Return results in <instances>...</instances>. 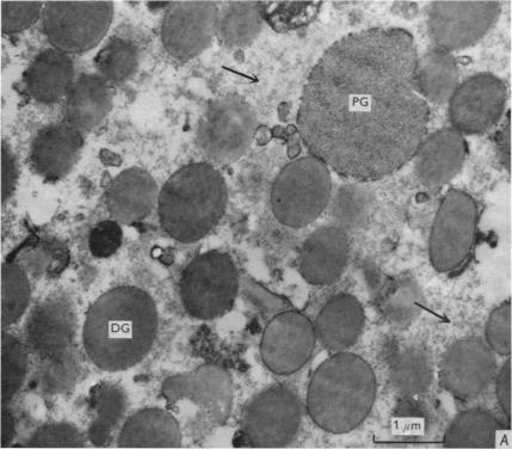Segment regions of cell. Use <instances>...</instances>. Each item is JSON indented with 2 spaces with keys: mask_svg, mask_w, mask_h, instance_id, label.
Segmentation results:
<instances>
[{
  "mask_svg": "<svg viewBox=\"0 0 512 449\" xmlns=\"http://www.w3.org/2000/svg\"><path fill=\"white\" fill-rule=\"evenodd\" d=\"M376 377L361 356L333 354L313 373L308 385L307 414L330 434H347L359 428L373 409Z\"/></svg>",
  "mask_w": 512,
  "mask_h": 449,
  "instance_id": "obj_3",
  "label": "cell"
},
{
  "mask_svg": "<svg viewBox=\"0 0 512 449\" xmlns=\"http://www.w3.org/2000/svg\"><path fill=\"white\" fill-rule=\"evenodd\" d=\"M349 258L347 230L337 225L319 227L302 244L299 272L310 285L331 286L342 278Z\"/></svg>",
  "mask_w": 512,
  "mask_h": 449,
  "instance_id": "obj_16",
  "label": "cell"
},
{
  "mask_svg": "<svg viewBox=\"0 0 512 449\" xmlns=\"http://www.w3.org/2000/svg\"><path fill=\"white\" fill-rule=\"evenodd\" d=\"M95 66L111 86L126 83L138 71V48L132 41L111 39L96 55Z\"/></svg>",
  "mask_w": 512,
  "mask_h": 449,
  "instance_id": "obj_30",
  "label": "cell"
},
{
  "mask_svg": "<svg viewBox=\"0 0 512 449\" xmlns=\"http://www.w3.org/2000/svg\"><path fill=\"white\" fill-rule=\"evenodd\" d=\"M30 285L26 272L15 263L2 266V327H10L26 312Z\"/></svg>",
  "mask_w": 512,
  "mask_h": 449,
  "instance_id": "obj_31",
  "label": "cell"
},
{
  "mask_svg": "<svg viewBox=\"0 0 512 449\" xmlns=\"http://www.w3.org/2000/svg\"><path fill=\"white\" fill-rule=\"evenodd\" d=\"M511 301H505L493 310L486 323V343L493 353L501 356H510L512 352Z\"/></svg>",
  "mask_w": 512,
  "mask_h": 449,
  "instance_id": "obj_34",
  "label": "cell"
},
{
  "mask_svg": "<svg viewBox=\"0 0 512 449\" xmlns=\"http://www.w3.org/2000/svg\"><path fill=\"white\" fill-rule=\"evenodd\" d=\"M479 206L470 194L450 189L431 229V266L440 274H458L470 263L476 246Z\"/></svg>",
  "mask_w": 512,
  "mask_h": 449,
  "instance_id": "obj_7",
  "label": "cell"
},
{
  "mask_svg": "<svg viewBox=\"0 0 512 449\" xmlns=\"http://www.w3.org/2000/svg\"><path fill=\"white\" fill-rule=\"evenodd\" d=\"M122 238V229L117 221H102L90 232L89 246L91 254L97 258L113 256L120 249Z\"/></svg>",
  "mask_w": 512,
  "mask_h": 449,
  "instance_id": "obj_37",
  "label": "cell"
},
{
  "mask_svg": "<svg viewBox=\"0 0 512 449\" xmlns=\"http://www.w3.org/2000/svg\"><path fill=\"white\" fill-rule=\"evenodd\" d=\"M28 94L36 102L55 104L69 95L74 84V65L69 54L48 48L37 54L24 72Z\"/></svg>",
  "mask_w": 512,
  "mask_h": 449,
  "instance_id": "obj_22",
  "label": "cell"
},
{
  "mask_svg": "<svg viewBox=\"0 0 512 449\" xmlns=\"http://www.w3.org/2000/svg\"><path fill=\"white\" fill-rule=\"evenodd\" d=\"M302 404L286 386H273L252 399L243 417L245 439L252 447H285L298 435Z\"/></svg>",
  "mask_w": 512,
  "mask_h": 449,
  "instance_id": "obj_10",
  "label": "cell"
},
{
  "mask_svg": "<svg viewBox=\"0 0 512 449\" xmlns=\"http://www.w3.org/2000/svg\"><path fill=\"white\" fill-rule=\"evenodd\" d=\"M415 83L424 100L446 103L459 86V69L455 59L443 49H431L418 59Z\"/></svg>",
  "mask_w": 512,
  "mask_h": 449,
  "instance_id": "obj_26",
  "label": "cell"
},
{
  "mask_svg": "<svg viewBox=\"0 0 512 449\" xmlns=\"http://www.w3.org/2000/svg\"><path fill=\"white\" fill-rule=\"evenodd\" d=\"M218 17L214 2L172 3L162 22L164 48L177 60L199 57L217 34Z\"/></svg>",
  "mask_w": 512,
  "mask_h": 449,
  "instance_id": "obj_15",
  "label": "cell"
},
{
  "mask_svg": "<svg viewBox=\"0 0 512 449\" xmlns=\"http://www.w3.org/2000/svg\"><path fill=\"white\" fill-rule=\"evenodd\" d=\"M158 310L150 294L133 286L110 289L86 313L83 343L92 364L106 372L133 368L151 352Z\"/></svg>",
  "mask_w": 512,
  "mask_h": 449,
  "instance_id": "obj_2",
  "label": "cell"
},
{
  "mask_svg": "<svg viewBox=\"0 0 512 449\" xmlns=\"http://www.w3.org/2000/svg\"><path fill=\"white\" fill-rule=\"evenodd\" d=\"M415 40L374 28L333 43L311 72L298 114L302 141L345 178L378 181L415 157L430 112L419 95Z\"/></svg>",
  "mask_w": 512,
  "mask_h": 449,
  "instance_id": "obj_1",
  "label": "cell"
},
{
  "mask_svg": "<svg viewBox=\"0 0 512 449\" xmlns=\"http://www.w3.org/2000/svg\"><path fill=\"white\" fill-rule=\"evenodd\" d=\"M108 211L119 223H139L158 201V186L147 171L131 168L121 172L107 190Z\"/></svg>",
  "mask_w": 512,
  "mask_h": 449,
  "instance_id": "obj_21",
  "label": "cell"
},
{
  "mask_svg": "<svg viewBox=\"0 0 512 449\" xmlns=\"http://www.w3.org/2000/svg\"><path fill=\"white\" fill-rule=\"evenodd\" d=\"M502 6L498 2H434L428 12L431 40L446 52L476 45L495 26Z\"/></svg>",
  "mask_w": 512,
  "mask_h": 449,
  "instance_id": "obj_11",
  "label": "cell"
},
{
  "mask_svg": "<svg viewBox=\"0 0 512 449\" xmlns=\"http://www.w3.org/2000/svg\"><path fill=\"white\" fill-rule=\"evenodd\" d=\"M238 292V269L227 252L212 250L197 255L181 275L180 297L184 310L200 321L226 315L236 303Z\"/></svg>",
  "mask_w": 512,
  "mask_h": 449,
  "instance_id": "obj_6",
  "label": "cell"
},
{
  "mask_svg": "<svg viewBox=\"0 0 512 449\" xmlns=\"http://www.w3.org/2000/svg\"><path fill=\"white\" fill-rule=\"evenodd\" d=\"M180 424L170 412L148 408L129 417L119 436L121 448H180Z\"/></svg>",
  "mask_w": 512,
  "mask_h": 449,
  "instance_id": "obj_24",
  "label": "cell"
},
{
  "mask_svg": "<svg viewBox=\"0 0 512 449\" xmlns=\"http://www.w3.org/2000/svg\"><path fill=\"white\" fill-rule=\"evenodd\" d=\"M507 85L491 73H479L458 86L449 102L455 131L481 134L501 120L507 104Z\"/></svg>",
  "mask_w": 512,
  "mask_h": 449,
  "instance_id": "obj_13",
  "label": "cell"
},
{
  "mask_svg": "<svg viewBox=\"0 0 512 449\" xmlns=\"http://www.w3.org/2000/svg\"><path fill=\"white\" fill-rule=\"evenodd\" d=\"M17 164L9 146L2 143V201L3 204L15 192L17 184Z\"/></svg>",
  "mask_w": 512,
  "mask_h": 449,
  "instance_id": "obj_38",
  "label": "cell"
},
{
  "mask_svg": "<svg viewBox=\"0 0 512 449\" xmlns=\"http://www.w3.org/2000/svg\"><path fill=\"white\" fill-rule=\"evenodd\" d=\"M27 446L33 448H78L85 447V440L83 434L70 424L55 423L37 429Z\"/></svg>",
  "mask_w": 512,
  "mask_h": 449,
  "instance_id": "obj_35",
  "label": "cell"
},
{
  "mask_svg": "<svg viewBox=\"0 0 512 449\" xmlns=\"http://www.w3.org/2000/svg\"><path fill=\"white\" fill-rule=\"evenodd\" d=\"M393 390L402 399L422 398L433 384L434 361L430 350L416 340H397L386 356Z\"/></svg>",
  "mask_w": 512,
  "mask_h": 449,
  "instance_id": "obj_20",
  "label": "cell"
},
{
  "mask_svg": "<svg viewBox=\"0 0 512 449\" xmlns=\"http://www.w3.org/2000/svg\"><path fill=\"white\" fill-rule=\"evenodd\" d=\"M369 206V195L365 190L348 186L337 194L332 212L341 224L339 226L347 230V227L362 223L367 217Z\"/></svg>",
  "mask_w": 512,
  "mask_h": 449,
  "instance_id": "obj_33",
  "label": "cell"
},
{
  "mask_svg": "<svg viewBox=\"0 0 512 449\" xmlns=\"http://www.w3.org/2000/svg\"><path fill=\"white\" fill-rule=\"evenodd\" d=\"M16 435L15 421L12 417L11 412L5 409L3 405L2 409V447L11 445Z\"/></svg>",
  "mask_w": 512,
  "mask_h": 449,
  "instance_id": "obj_40",
  "label": "cell"
},
{
  "mask_svg": "<svg viewBox=\"0 0 512 449\" xmlns=\"http://www.w3.org/2000/svg\"><path fill=\"white\" fill-rule=\"evenodd\" d=\"M113 17L111 2H47L42 11L43 32L58 51L82 54L103 40Z\"/></svg>",
  "mask_w": 512,
  "mask_h": 449,
  "instance_id": "obj_9",
  "label": "cell"
},
{
  "mask_svg": "<svg viewBox=\"0 0 512 449\" xmlns=\"http://www.w3.org/2000/svg\"><path fill=\"white\" fill-rule=\"evenodd\" d=\"M332 181L328 166L317 157H304L282 169L271 188V209L279 223L302 229L329 206Z\"/></svg>",
  "mask_w": 512,
  "mask_h": 449,
  "instance_id": "obj_5",
  "label": "cell"
},
{
  "mask_svg": "<svg viewBox=\"0 0 512 449\" xmlns=\"http://www.w3.org/2000/svg\"><path fill=\"white\" fill-rule=\"evenodd\" d=\"M227 200L225 178L218 169L205 162L185 165L160 190V226L177 242H199L220 223Z\"/></svg>",
  "mask_w": 512,
  "mask_h": 449,
  "instance_id": "obj_4",
  "label": "cell"
},
{
  "mask_svg": "<svg viewBox=\"0 0 512 449\" xmlns=\"http://www.w3.org/2000/svg\"><path fill=\"white\" fill-rule=\"evenodd\" d=\"M424 294L421 287L411 278L392 282L381 301L382 311L388 321L398 328L415 323L424 310Z\"/></svg>",
  "mask_w": 512,
  "mask_h": 449,
  "instance_id": "obj_29",
  "label": "cell"
},
{
  "mask_svg": "<svg viewBox=\"0 0 512 449\" xmlns=\"http://www.w3.org/2000/svg\"><path fill=\"white\" fill-rule=\"evenodd\" d=\"M498 420L492 412L474 408L456 416L444 433L443 444L449 448H495Z\"/></svg>",
  "mask_w": 512,
  "mask_h": 449,
  "instance_id": "obj_27",
  "label": "cell"
},
{
  "mask_svg": "<svg viewBox=\"0 0 512 449\" xmlns=\"http://www.w3.org/2000/svg\"><path fill=\"white\" fill-rule=\"evenodd\" d=\"M113 107V88L100 75H83L66 97L67 123L82 131H91L107 118Z\"/></svg>",
  "mask_w": 512,
  "mask_h": 449,
  "instance_id": "obj_23",
  "label": "cell"
},
{
  "mask_svg": "<svg viewBox=\"0 0 512 449\" xmlns=\"http://www.w3.org/2000/svg\"><path fill=\"white\" fill-rule=\"evenodd\" d=\"M28 372L26 347L11 334H2V403H10L20 391Z\"/></svg>",
  "mask_w": 512,
  "mask_h": 449,
  "instance_id": "obj_32",
  "label": "cell"
},
{
  "mask_svg": "<svg viewBox=\"0 0 512 449\" xmlns=\"http://www.w3.org/2000/svg\"><path fill=\"white\" fill-rule=\"evenodd\" d=\"M255 110L244 98L227 95L208 104L197 129V144L215 163H233L250 149L257 129Z\"/></svg>",
  "mask_w": 512,
  "mask_h": 449,
  "instance_id": "obj_8",
  "label": "cell"
},
{
  "mask_svg": "<svg viewBox=\"0 0 512 449\" xmlns=\"http://www.w3.org/2000/svg\"><path fill=\"white\" fill-rule=\"evenodd\" d=\"M496 393L499 407H501L503 411V415L508 418L509 424L511 422V359L509 358L507 362L501 368V371L498 372L497 380H496Z\"/></svg>",
  "mask_w": 512,
  "mask_h": 449,
  "instance_id": "obj_39",
  "label": "cell"
},
{
  "mask_svg": "<svg viewBox=\"0 0 512 449\" xmlns=\"http://www.w3.org/2000/svg\"><path fill=\"white\" fill-rule=\"evenodd\" d=\"M263 28L262 6L255 2H232L219 11L217 35L222 45H251Z\"/></svg>",
  "mask_w": 512,
  "mask_h": 449,
  "instance_id": "obj_28",
  "label": "cell"
},
{
  "mask_svg": "<svg viewBox=\"0 0 512 449\" xmlns=\"http://www.w3.org/2000/svg\"><path fill=\"white\" fill-rule=\"evenodd\" d=\"M317 341L314 324L304 313L282 312L264 330L262 360L269 371L292 375L311 360Z\"/></svg>",
  "mask_w": 512,
  "mask_h": 449,
  "instance_id": "obj_12",
  "label": "cell"
},
{
  "mask_svg": "<svg viewBox=\"0 0 512 449\" xmlns=\"http://www.w3.org/2000/svg\"><path fill=\"white\" fill-rule=\"evenodd\" d=\"M415 157L419 182L436 192L461 171L467 157V143L460 132L444 128L424 140Z\"/></svg>",
  "mask_w": 512,
  "mask_h": 449,
  "instance_id": "obj_17",
  "label": "cell"
},
{
  "mask_svg": "<svg viewBox=\"0 0 512 449\" xmlns=\"http://www.w3.org/2000/svg\"><path fill=\"white\" fill-rule=\"evenodd\" d=\"M27 338L36 354L49 360H57L72 341L70 311L55 303L36 307L27 324Z\"/></svg>",
  "mask_w": 512,
  "mask_h": 449,
  "instance_id": "obj_25",
  "label": "cell"
},
{
  "mask_svg": "<svg viewBox=\"0 0 512 449\" xmlns=\"http://www.w3.org/2000/svg\"><path fill=\"white\" fill-rule=\"evenodd\" d=\"M43 8L41 2H2V32H24L40 20Z\"/></svg>",
  "mask_w": 512,
  "mask_h": 449,
  "instance_id": "obj_36",
  "label": "cell"
},
{
  "mask_svg": "<svg viewBox=\"0 0 512 449\" xmlns=\"http://www.w3.org/2000/svg\"><path fill=\"white\" fill-rule=\"evenodd\" d=\"M496 354L477 337L456 341L444 353L440 381L444 390L461 401L480 395L495 379Z\"/></svg>",
  "mask_w": 512,
  "mask_h": 449,
  "instance_id": "obj_14",
  "label": "cell"
},
{
  "mask_svg": "<svg viewBox=\"0 0 512 449\" xmlns=\"http://www.w3.org/2000/svg\"><path fill=\"white\" fill-rule=\"evenodd\" d=\"M84 146L82 132L70 123L43 127L30 146L29 161L37 175L57 181L69 174Z\"/></svg>",
  "mask_w": 512,
  "mask_h": 449,
  "instance_id": "obj_18",
  "label": "cell"
},
{
  "mask_svg": "<svg viewBox=\"0 0 512 449\" xmlns=\"http://www.w3.org/2000/svg\"><path fill=\"white\" fill-rule=\"evenodd\" d=\"M366 315L353 294L333 295L320 310L314 324L317 340L332 354L347 352L360 340Z\"/></svg>",
  "mask_w": 512,
  "mask_h": 449,
  "instance_id": "obj_19",
  "label": "cell"
}]
</instances>
